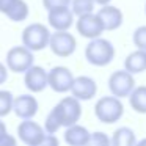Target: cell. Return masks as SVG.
Masks as SVG:
<instances>
[{
	"label": "cell",
	"instance_id": "obj_1",
	"mask_svg": "<svg viewBox=\"0 0 146 146\" xmlns=\"http://www.w3.org/2000/svg\"><path fill=\"white\" fill-rule=\"evenodd\" d=\"M85 58L93 66H107L115 58V47L108 39H104L101 36L93 38L85 47Z\"/></svg>",
	"mask_w": 146,
	"mask_h": 146
},
{
	"label": "cell",
	"instance_id": "obj_2",
	"mask_svg": "<svg viewBox=\"0 0 146 146\" xmlns=\"http://www.w3.org/2000/svg\"><path fill=\"white\" fill-rule=\"evenodd\" d=\"M94 115L104 124L118 123L124 115V105L116 96H104L94 104Z\"/></svg>",
	"mask_w": 146,
	"mask_h": 146
},
{
	"label": "cell",
	"instance_id": "obj_3",
	"mask_svg": "<svg viewBox=\"0 0 146 146\" xmlns=\"http://www.w3.org/2000/svg\"><path fill=\"white\" fill-rule=\"evenodd\" d=\"M52 111L55 113V116H57L61 127L72 126V124L79 123L80 118H82V105H80L79 99L74 98V96L63 98L52 108Z\"/></svg>",
	"mask_w": 146,
	"mask_h": 146
},
{
	"label": "cell",
	"instance_id": "obj_4",
	"mask_svg": "<svg viewBox=\"0 0 146 146\" xmlns=\"http://www.w3.org/2000/svg\"><path fill=\"white\" fill-rule=\"evenodd\" d=\"M50 32L42 24H30L22 32V44L32 52L44 50L49 46Z\"/></svg>",
	"mask_w": 146,
	"mask_h": 146
},
{
	"label": "cell",
	"instance_id": "obj_5",
	"mask_svg": "<svg viewBox=\"0 0 146 146\" xmlns=\"http://www.w3.org/2000/svg\"><path fill=\"white\" fill-rule=\"evenodd\" d=\"M33 63H35L33 52L30 49H27L24 44L11 47L7 54V68L11 72L24 74Z\"/></svg>",
	"mask_w": 146,
	"mask_h": 146
},
{
	"label": "cell",
	"instance_id": "obj_6",
	"mask_svg": "<svg viewBox=\"0 0 146 146\" xmlns=\"http://www.w3.org/2000/svg\"><path fill=\"white\" fill-rule=\"evenodd\" d=\"M47 47H50L54 55L66 58V57H71L76 52L77 41L74 38V35H71L68 30H55L54 35L50 33Z\"/></svg>",
	"mask_w": 146,
	"mask_h": 146
},
{
	"label": "cell",
	"instance_id": "obj_7",
	"mask_svg": "<svg viewBox=\"0 0 146 146\" xmlns=\"http://www.w3.org/2000/svg\"><path fill=\"white\" fill-rule=\"evenodd\" d=\"M135 86V79L133 74H130L129 71L121 69L115 71L108 79V90L111 91V94L116 98H127L130 94V91Z\"/></svg>",
	"mask_w": 146,
	"mask_h": 146
},
{
	"label": "cell",
	"instance_id": "obj_8",
	"mask_svg": "<svg viewBox=\"0 0 146 146\" xmlns=\"http://www.w3.org/2000/svg\"><path fill=\"white\" fill-rule=\"evenodd\" d=\"M46 135L44 127H41L38 123L33 121V118L30 119H22V123L17 126V137L24 145L29 146H39Z\"/></svg>",
	"mask_w": 146,
	"mask_h": 146
},
{
	"label": "cell",
	"instance_id": "obj_9",
	"mask_svg": "<svg viewBox=\"0 0 146 146\" xmlns=\"http://www.w3.org/2000/svg\"><path fill=\"white\" fill-rule=\"evenodd\" d=\"M74 82V76L66 66H55L47 72V86L55 93H68Z\"/></svg>",
	"mask_w": 146,
	"mask_h": 146
},
{
	"label": "cell",
	"instance_id": "obj_10",
	"mask_svg": "<svg viewBox=\"0 0 146 146\" xmlns=\"http://www.w3.org/2000/svg\"><path fill=\"white\" fill-rule=\"evenodd\" d=\"M77 17H79V21L76 22V29L80 36H83L86 39H93L104 33V27H102V22L98 17V14L86 13Z\"/></svg>",
	"mask_w": 146,
	"mask_h": 146
},
{
	"label": "cell",
	"instance_id": "obj_11",
	"mask_svg": "<svg viewBox=\"0 0 146 146\" xmlns=\"http://www.w3.org/2000/svg\"><path fill=\"white\" fill-rule=\"evenodd\" d=\"M24 83L32 93H41L47 88V71L42 66H32L24 72Z\"/></svg>",
	"mask_w": 146,
	"mask_h": 146
},
{
	"label": "cell",
	"instance_id": "obj_12",
	"mask_svg": "<svg viewBox=\"0 0 146 146\" xmlns=\"http://www.w3.org/2000/svg\"><path fill=\"white\" fill-rule=\"evenodd\" d=\"M69 91L79 101H90L98 93V85H96V80L91 79V77L79 76V77H74V82L71 85Z\"/></svg>",
	"mask_w": 146,
	"mask_h": 146
},
{
	"label": "cell",
	"instance_id": "obj_13",
	"mask_svg": "<svg viewBox=\"0 0 146 146\" xmlns=\"http://www.w3.org/2000/svg\"><path fill=\"white\" fill-rule=\"evenodd\" d=\"M38 108H39V104L35 96L21 94L13 99V108H11V111H14L16 116L21 118V119H30V118H33L38 113Z\"/></svg>",
	"mask_w": 146,
	"mask_h": 146
},
{
	"label": "cell",
	"instance_id": "obj_14",
	"mask_svg": "<svg viewBox=\"0 0 146 146\" xmlns=\"http://www.w3.org/2000/svg\"><path fill=\"white\" fill-rule=\"evenodd\" d=\"M98 17L101 19L104 32H113L123 25V11L111 5H102V8L98 11Z\"/></svg>",
	"mask_w": 146,
	"mask_h": 146
},
{
	"label": "cell",
	"instance_id": "obj_15",
	"mask_svg": "<svg viewBox=\"0 0 146 146\" xmlns=\"http://www.w3.org/2000/svg\"><path fill=\"white\" fill-rule=\"evenodd\" d=\"M47 21L54 30H69L74 22V14L69 10V7H58L49 10Z\"/></svg>",
	"mask_w": 146,
	"mask_h": 146
},
{
	"label": "cell",
	"instance_id": "obj_16",
	"mask_svg": "<svg viewBox=\"0 0 146 146\" xmlns=\"http://www.w3.org/2000/svg\"><path fill=\"white\" fill-rule=\"evenodd\" d=\"M64 143L71 146H86L90 141V130L85 126H80L79 123L68 126L64 130Z\"/></svg>",
	"mask_w": 146,
	"mask_h": 146
},
{
	"label": "cell",
	"instance_id": "obj_17",
	"mask_svg": "<svg viewBox=\"0 0 146 146\" xmlns=\"http://www.w3.org/2000/svg\"><path fill=\"white\" fill-rule=\"evenodd\" d=\"M124 69L130 74H141L146 72V50L137 49L130 52L124 60Z\"/></svg>",
	"mask_w": 146,
	"mask_h": 146
},
{
	"label": "cell",
	"instance_id": "obj_18",
	"mask_svg": "<svg viewBox=\"0 0 146 146\" xmlns=\"http://www.w3.org/2000/svg\"><path fill=\"white\" fill-rule=\"evenodd\" d=\"M129 104L132 107V110H135L137 113H146V86H133V90L130 91Z\"/></svg>",
	"mask_w": 146,
	"mask_h": 146
},
{
	"label": "cell",
	"instance_id": "obj_19",
	"mask_svg": "<svg viewBox=\"0 0 146 146\" xmlns=\"http://www.w3.org/2000/svg\"><path fill=\"white\" fill-rule=\"evenodd\" d=\"M135 143H137L135 132L129 127H118L110 140V145H115V146H132Z\"/></svg>",
	"mask_w": 146,
	"mask_h": 146
},
{
	"label": "cell",
	"instance_id": "obj_20",
	"mask_svg": "<svg viewBox=\"0 0 146 146\" xmlns=\"http://www.w3.org/2000/svg\"><path fill=\"white\" fill-rule=\"evenodd\" d=\"M29 5H27L25 0H16L13 5H11V8L5 13V16L8 17L10 21H13V22H24V21L29 17Z\"/></svg>",
	"mask_w": 146,
	"mask_h": 146
},
{
	"label": "cell",
	"instance_id": "obj_21",
	"mask_svg": "<svg viewBox=\"0 0 146 146\" xmlns=\"http://www.w3.org/2000/svg\"><path fill=\"white\" fill-rule=\"evenodd\" d=\"M71 7H72L74 16H82L86 13H93L94 10V2L93 0H71Z\"/></svg>",
	"mask_w": 146,
	"mask_h": 146
},
{
	"label": "cell",
	"instance_id": "obj_22",
	"mask_svg": "<svg viewBox=\"0 0 146 146\" xmlns=\"http://www.w3.org/2000/svg\"><path fill=\"white\" fill-rule=\"evenodd\" d=\"M13 93L7 91V90H0V118L7 116L11 113V108H13Z\"/></svg>",
	"mask_w": 146,
	"mask_h": 146
},
{
	"label": "cell",
	"instance_id": "obj_23",
	"mask_svg": "<svg viewBox=\"0 0 146 146\" xmlns=\"http://www.w3.org/2000/svg\"><path fill=\"white\" fill-rule=\"evenodd\" d=\"M133 44H135L137 49H141V50H146V25H141L133 32L132 35Z\"/></svg>",
	"mask_w": 146,
	"mask_h": 146
},
{
	"label": "cell",
	"instance_id": "obj_24",
	"mask_svg": "<svg viewBox=\"0 0 146 146\" xmlns=\"http://www.w3.org/2000/svg\"><path fill=\"white\" fill-rule=\"evenodd\" d=\"M88 145H93V146H107L110 145V138L107 137V133L104 132H93L90 133V141Z\"/></svg>",
	"mask_w": 146,
	"mask_h": 146
},
{
	"label": "cell",
	"instance_id": "obj_25",
	"mask_svg": "<svg viewBox=\"0 0 146 146\" xmlns=\"http://www.w3.org/2000/svg\"><path fill=\"white\" fill-rule=\"evenodd\" d=\"M69 5H71V0H42V7L47 11L58 7H69Z\"/></svg>",
	"mask_w": 146,
	"mask_h": 146
},
{
	"label": "cell",
	"instance_id": "obj_26",
	"mask_svg": "<svg viewBox=\"0 0 146 146\" xmlns=\"http://www.w3.org/2000/svg\"><path fill=\"white\" fill-rule=\"evenodd\" d=\"M14 145H16V138L13 135H10L8 132L0 138V146H14Z\"/></svg>",
	"mask_w": 146,
	"mask_h": 146
},
{
	"label": "cell",
	"instance_id": "obj_27",
	"mask_svg": "<svg viewBox=\"0 0 146 146\" xmlns=\"http://www.w3.org/2000/svg\"><path fill=\"white\" fill-rule=\"evenodd\" d=\"M7 80H8V68L7 64H3L0 61V85H3Z\"/></svg>",
	"mask_w": 146,
	"mask_h": 146
},
{
	"label": "cell",
	"instance_id": "obj_28",
	"mask_svg": "<svg viewBox=\"0 0 146 146\" xmlns=\"http://www.w3.org/2000/svg\"><path fill=\"white\" fill-rule=\"evenodd\" d=\"M14 2H16V0H0V13L5 14L11 8V5H13Z\"/></svg>",
	"mask_w": 146,
	"mask_h": 146
},
{
	"label": "cell",
	"instance_id": "obj_29",
	"mask_svg": "<svg viewBox=\"0 0 146 146\" xmlns=\"http://www.w3.org/2000/svg\"><path fill=\"white\" fill-rule=\"evenodd\" d=\"M5 133H7V126H5L3 121L0 119V138H2V137H3Z\"/></svg>",
	"mask_w": 146,
	"mask_h": 146
},
{
	"label": "cell",
	"instance_id": "obj_30",
	"mask_svg": "<svg viewBox=\"0 0 146 146\" xmlns=\"http://www.w3.org/2000/svg\"><path fill=\"white\" fill-rule=\"evenodd\" d=\"M93 2H94V3H98V5H101V7H102V5H108V3L111 2V0H93Z\"/></svg>",
	"mask_w": 146,
	"mask_h": 146
},
{
	"label": "cell",
	"instance_id": "obj_31",
	"mask_svg": "<svg viewBox=\"0 0 146 146\" xmlns=\"http://www.w3.org/2000/svg\"><path fill=\"white\" fill-rule=\"evenodd\" d=\"M135 145H140V146H143V145H146V138L145 140H141V141H137Z\"/></svg>",
	"mask_w": 146,
	"mask_h": 146
},
{
	"label": "cell",
	"instance_id": "obj_32",
	"mask_svg": "<svg viewBox=\"0 0 146 146\" xmlns=\"http://www.w3.org/2000/svg\"><path fill=\"white\" fill-rule=\"evenodd\" d=\"M145 13H146V5H145Z\"/></svg>",
	"mask_w": 146,
	"mask_h": 146
}]
</instances>
